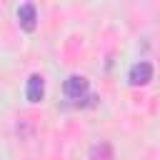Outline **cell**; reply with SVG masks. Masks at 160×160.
<instances>
[{
  "mask_svg": "<svg viewBox=\"0 0 160 160\" xmlns=\"http://www.w3.org/2000/svg\"><path fill=\"white\" fill-rule=\"evenodd\" d=\"M128 80H130L132 85H145V82H150V80H152V65H150L148 60L135 62V65L128 70Z\"/></svg>",
  "mask_w": 160,
  "mask_h": 160,
  "instance_id": "cell-1",
  "label": "cell"
},
{
  "mask_svg": "<svg viewBox=\"0 0 160 160\" xmlns=\"http://www.w3.org/2000/svg\"><path fill=\"white\" fill-rule=\"evenodd\" d=\"M62 92L70 98V100H80L85 92H88V80L82 75H70L62 85Z\"/></svg>",
  "mask_w": 160,
  "mask_h": 160,
  "instance_id": "cell-2",
  "label": "cell"
},
{
  "mask_svg": "<svg viewBox=\"0 0 160 160\" xmlns=\"http://www.w3.org/2000/svg\"><path fill=\"white\" fill-rule=\"evenodd\" d=\"M42 92H45V82L40 75H30L28 78V85H25V98L30 102H40L42 100Z\"/></svg>",
  "mask_w": 160,
  "mask_h": 160,
  "instance_id": "cell-3",
  "label": "cell"
},
{
  "mask_svg": "<svg viewBox=\"0 0 160 160\" xmlns=\"http://www.w3.org/2000/svg\"><path fill=\"white\" fill-rule=\"evenodd\" d=\"M18 20H20V25H22L25 30H32V28H35V20H38L35 5H32V2H22V5L18 8Z\"/></svg>",
  "mask_w": 160,
  "mask_h": 160,
  "instance_id": "cell-4",
  "label": "cell"
},
{
  "mask_svg": "<svg viewBox=\"0 0 160 160\" xmlns=\"http://www.w3.org/2000/svg\"><path fill=\"white\" fill-rule=\"evenodd\" d=\"M90 160H112V148L108 142H98L90 148Z\"/></svg>",
  "mask_w": 160,
  "mask_h": 160,
  "instance_id": "cell-5",
  "label": "cell"
}]
</instances>
